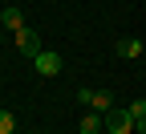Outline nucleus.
<instances>
[{
	"mask_svg": "<svg viewBox=\"0 0 146 134\" xmlns=\"http://www.w3.org/2000/svg\"><path fill=\"white\" fill-rule=\"evenodd\" d=\"M77 102H85L94 114H110L114 110V93L110 89H77Z\"/></svg>",
	"mask_w": 146,
	"mask_h": 134,
	"instance_id": "f257e3e1",
	"label": "nucleus"
},
{
	"mask_svg": "<svg viewBox=\"0 0 146 134\" xmlns=\"http://www.w3.org/2000/svg\"><path fill=\"white\" fill-rule=\"evenodd\" d=\"M118 57L138 61V57H142V41H138V37H122V41H118Z\"/></svg>",
	"mask_w": 146,
	"mask_h": 134,
	"instance_id": "39448f33",
	"label": "nucleus"
},
{
	"mask_svg": "<svg viewBox=\"0 0 146 134\" xmlns=\"http://www.w3.org/2000/svg\"><path fill=\"white\" fill-rule=\"evenodd\" d=\"M12 41H16V49H21V53L29 57V61H33V57L45 49V45H41V37H36V33H33L29 25H25V29H16V33H12Z\"/></svg>",
	"mask_w": 146,
	"mask_h": 134,
	"instance_id": "20e7f679",
	"label": "nucleus"
},
{
	"mask_svg": "<svg viewBox=\"0 0 146 134\" xmlns=\"http://www.w3.org/2000/svg\"><path fill=\"white\" fill-rule=\"evenodd\" d=\"M106 130H110V134H134L138 126H134V118H130V110H126V106H122V110L114 106V110L106 114Z\"/></svg>",
	"mask_w": 146,
	"mask_h": 134,
	"instance_id": "f03ea898",
	"label": "nucleus"
},
{
	"mask_svg": "<svg viewBox=\"0 0 146 134\" xmlns=\"http://www.w3.org/2000/svg\"><path fill=\"white\" fill-rule=\"evenodd\" d=\"M134 134H146V130H134Z\"/></svg>",
	"mask_w": 146,
	"mask_h": 134,
	"instance_id": "9b49d317",
	"label": "nucleus"
},
{
	"mask_svg": "<svg viewBox=\"0 0 146 134\" xmlns=\"http://www.w3.org/2000/svg\"><path fill=\"white\" fill-rule=\"evenodd\" d=\"M77 130H81V134H102V130H106V114H85Z\"/></svg>",
	"mask_w": 146,
	"mask_h": 134,
	"instance_id": "0eeeda50",
	"label": "nucleus"
},
{
	"mask_svg": "<svg viewBox=\"0 0 146 134\" xmlns=\"http://www.w3.org/2000/svg\"><path fill=\"white\" fill-rule=\"evenodd\" d=\"M12 130H16V118L8 110H0V134H12Z\"/></svg>",
	"mask_w": 146,
	"mask_h": 134,
	"instance_id": "6e6552de",
	"label": "nucleus"
},
{
	"mask_svg": "<svg viewBox=\"0 0 146 134\" xmlns=\"http://www.w3.org/2000/svg\"><path fill=\"white\" fill-rule=\"evenodd\" d=\"M138 130H146V118H142V122H138Z\"/></svg>",
	"mask_w": 146,
	"mask_h": 134,
	"instance_id": "1a4fd4ad",
	"label": "nucleus"
},
{
	"mask_svg": "<svg viewBox=\"0 0 146 134\" xmlns=\"http://www.w3.org/2000/svg\"><path fill=\"white\" fill-rule=\"evenodd\" d=\"M0 29H4V33L25 29V16H21V8H4V12H0Z\"/></svg>",
	"mask_w": 146,
	"mask_h": 134,
	"instance_id": "423d86ee",
	"label": "nucleus"
},
{
	"mask_svg": "<svg viewBox=\"0 0 146 134\" xmlns=\"http://www.w3.org/2000/svg\"><path fill=\"white\" fill-rule=\"evenodd\" d=\"M0 41H4V29H0Z\"/></svg>",
	"mask_w": 146,
	"mask_h": 134,
	"instance_id": "9d476101",
	"label": "nucleus"
},
{
	"mask_svg": "<svg viewBox=\"0 0 146 134\" xmlns=\"http://www.w3.org/2000/svg\"><path fill=\"white\" fill-rule=\"evenodd\" d=\"M33 69L41 73V77H57L61 73V53H53V49H41L33 57Z\"/></svg>",
	"mask_w": 146,
	"mask_h": 134,
	"instance_id": "7ed1b4c3",
	"label": "nucleus"
}]
</instances>
